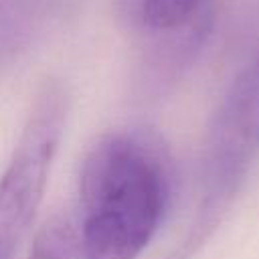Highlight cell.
I'll return each instance as SVG.
<instances>
[{
    "mask_svg": "<svg viewBox=\"0 0 259 259\" xmlns=\"http://www.w3.org/2000/svg\"><path fill=\"white\" fill-rule=\"evenodd\" d=\"M32 20L22 6L0 4V59L18 51L30 36Z\"/></svg>",
    "mask_w": 259,
    "mask_h": 259,
    "instance_id": "6",
    "label": "cell"
},
{
    "mask_svg": "<svg viewBox=\"0 0 259 259\" xmlns=\"http://www.w3.org/2000/svg\"><path fill=\"white\" fill-rule=\"evenodd\" d=\"M257 69H259V63H257Z\"/></svg>",
    "mask_w": 259,
    "mask_h": 259,
    "instance_id": "7",
    "label": "cell"
},
{
    "mask_svg": "<svg viewBox=\"0 0 259 259\" xmlns=\"http://www.w3.org/2000/svg\"><path fill=\"white\" fill-rule=\"evenodd\" d=\"M172 198V164L146 130L101 136L79 176V245L85 259H136L156 235Z\"/></svg>",
    "mask_w": 259,
    "mask_h": 259,
    "instance_id": "1",
    "label": "cell"
},
{
    "mask_svg": "<svg viewBox=\"0 0 259 259\" xmlns=\"http://www.w3.org/2000/svg\"><path fill=\"white\" fill-rule=\"evenodd\" d=\"M204 0H138L140 22L152 32H174L186 26Z\"/></svg>",
    "mask_w": 259,
    "mask_h": 259,
    "instance_id": "5",
    "label": "cell"
},
{
    "mask_svg": "<svg viewBox=\"0 0 259 259\" xmlns=\"http://www.w3.org/2000/svg\"><path fill=\"white\" fill-rule=\"evenodd\" d=\"M69 113V91L47 79L36 91L12 158L0 178V259H12L42 202Z\"/></svg>",
    "mask_w": 259,
    "mask_h": 259,
    "instance_id": "3",
    "label": "cell"
},
{
    "mask_svg": "<svg viewBox=\"0 0 259 259\" xmlns=\"http://www.w3.org/2000/svg\"><path fill=\"white\" fill-rule=\"evenodd\" d=\"M79 231L71 217L53 214L38 231L28 259H79Z\"/></svg>",
    "mask_w": 259,
    "mask_h": 259,
    "instance_id": "4",
    "label": "cell"
},
{
    "mask_svg": "<svg viewBox=\"0 0 259 259\" xmlns=\"http://www.w3.org/2000/svg\"><path fill=\"white\" fill-rule=\"evenodd\" d=\"M259 156V69L241 71L219 103L202 154V198L188 239L172 259H186L210 235Z\"/></svg>",
    "mask_w": 259,
    "mask_h": 259,
    "instance_id": "2",
    "label": "cell"
}]
</instances>
